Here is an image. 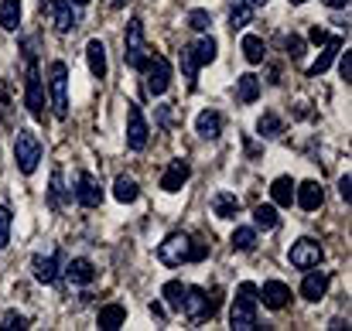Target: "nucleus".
<instances>
[{
	"instance_id": "nucleus-1",
	"label": "nucleus",
	"mask_w": 352,
	"mask_h": 331,
	"mask_svg": "<svg viewBox=\"0 0 352 331\" xmlns=\"http://www.w3.org/2000/svg\"><path fill=\"white\" fill-rule=\"evenodd\" d=\"M206 246L202 242H192L185 232H171L161 246H157V260L164 266H182V263H195V260H206Z\"/></svg>"
},
{
	"instance_id": "nucleus-2",
	"label": "nucleus",
	"mask_w": 352,
	"mask_h": 331,
	"mask_svg": "<svg viewBox=\"0 0 352 331\" xmlns=\"http://www.w3.org/2000/svg\"><path fill=\"white\" fill-rule=\"evenodd\" d=\"M256 304H260V297H256V284L243 280V284H239V290H236L233 311H230V328L233 331L256 328Z\"/></svg>"
},
{
	"instance_id": "nucleus-3",
	"label": "nucleus",
	"mask_w": 352,
	"mask_h": 331,
	"mask_svg": "<svg viewBox=\"0 0 352 331\" xmlns=\"http://www.w3.org/2000/svg\"><path fill=\"white\" fill-rule=\"evenodd\" d=\"M147 38H144V21L140 17H133L130 24H126V34H123V62L130 65V69H144L147 65Z\"/></svg>"
},
{
	"instance_id": "nucleus-4",
	"label": "nucleus",
	"mask_w": 352,
	"mask_h": 331,
	"mask_svg": "<svg viewBox=\"0 0 352 331\" xmlns=\"http://www.w3.org/2000/svg\"><path fill=\"white\" fill-rule=\"evenodd\" d=\"M14 161H17V171L21 174H34L38 171V161H41V140H38V133L17 130V137H14Z\"/></svg>"
},
{
	"instance_id": "nucleus-5",
	"label": "nucleus",
	"mask_w": 352,
	"mask_h": 331,
	"mask_svg": "<svg viewBox=\"0 0 352 331\" xmlns=\"http://www.w3.org/2000/svg\"><path fill=\"white\" fill-rule=\"evenodd\" d=\"M48 89H52V113L58 119H65L69 116V69H65V62H52Z\"/></svg>"
},
{
	"instance_id": "nucleus-6",
	"label": "nucleus",
	"mask_w": 352,
	"mask_h": 331,
	"mask_svg": "<svg viewBox=\"0 0 352 331\" xmlns=\"http://www.w3.org/2000/svg\"><path fill=\"white\" fill-rule=\"evenodd\" d=\"M171 86V65L164 55H147V65H144V89L147 96H164Z\"/></svg>"
},
{
	"instance_id": "nucleus-7",
	"label": "nucleus",
	"mask_w": 352,
	"mask_h": 331,
	"mask_svg": "<svg viewBox=\"0 0 352 331\" xmlns=\"http://www.w3.org/2000/svg\"><path fill=\"white\" fill-rule=\"evenodd\" d=\"M24 106L34 119L45 116V86H41V76H38V65L34 58H28V76H24Z\"/></svg>"
},
{
	"instance_id": "nucleus-8",
	"label": "nucleus",
	"mask_w": 352,
	"mask_h": 331,
	"mask_svg": "<svg viewBox=\"0 0 352 331\" xmlns=\"http://www.w3.org/2000/svg\"><path fill=\"white\" fill-rule=\"evenodd\" d=\"M182 311H185V318H188L192 325H202L206 318H212L216 304L209 301V294H206L202 287H185V301H182Z\"/></svg>"
},
{
	"instance_id": "nucleus-9",
	"label": "nucleus",
	"mask_w": 352,
	"mask_h": 331,
	"mask_svg": "<svg viewBox=\"0 0 352 331\" xmlns=\"http://www.w3.org/2000/svg\"><path fill=\"white\" fill-rule=\"evenodd\" d=\"M322 242L318 239H298L294 246H291V253H287V260H291V266L294 270H311V266H318L322 263Z\"/></svg>"
},
{
	"instance_id": "nucleus-10",
	"label": "nucleus",
	"mask_w": 352,
	"mask_h": 331,
	"mask_svg": "<svg viewBox=\"0 0 352 331\" xmlns=\"http://www.w3.org/2000/svg\"><path fill=\"white\" fill-rule=\"evenodd\" d=\"M76 202H79L82 209H100V205H103V185H100L96 174L82 171V174L76 178Z\"/></svg>"
},
{
	"instance_id": "nucleus-11",
	"label": "nucleus",
	"mask_w": 352,
	"mask_h": 331,
	"mask_svg": "<svg viewBox=\"0 0 352 331\" xmlns=\"http://www.w3.org/2000/svg\"><path fill=\"white\" fill-rule=\"evenodd\" d=\"M147 137H151V126H147L140 106H130V113H126V147L130 150H144Z\"/></svg>"
},
{
	"instance_id": "nucleus-12",
	"label": "nucleus",
	"mask_w": 352,
	"mask_h": 331,
	"mask_svg": "<svg viewBox=\"0 0 352 331\" xmlns=\"http://www.w3.org/2000/svg\"><path fill=\"white\" fill-rule=\"evenodd\" d=\"M41 3H45V10H48V17H52V24H55L58 34H69L76 27V14H72V3L69 0H41Z\"/></svg>"
},
{
	"instance_id": "nucleus-13",
	"label": "nucleus",
	"mask_w": 352,
	"mask_h": 331,
	"mask_svg": "<svg viewBox=\"0 0 352 331\" xmlns=\"http://www.w3.org/2000/svg\"><path fill=\"white\" fill-rule=\"evenodd\" d=\"M256 297L263 301V308H270V311H284L287 301H291V287L280 284V280H267L263 290H256Z\"/></svg>"
},
{
	"instance_id": "nucleus-14",
	"label": "nucleus",
	"mask_w": 352,
	"mask_h": 331,
	"mask_svg": "<svg viewBox=\"0 0 352 331\" xmlns=\"http://www.w3.org/2000/svg\"><path fill=\"white\" fill-rule=\"evenodd\" d=\"M192 178V168H188V161H171L168 164V171L161 174V188L168 192V195H175V192H182V185Z\"/></svg>"
},
{
	"instance_id": "nucleus-15",
	"label": "nucleus",
	"mask_w": 352,
	"mask_h": 331,
	"mask_svg": "<svg viewBox=\"0 0 352 331\" xmlns=\"http://www.w3.org/2000/svg\"><path fill=\"white\" fill-rule=\"evenodd\" d=\"M294 202H298L305 212H315V209H322L325 192H322L318 181H305V185H294Z\"/></svg>"
},
{
	"instance_id": "nucleus-16",
	"label": "nucleus",
	"mask_w": 352,
	"mask_h": 331,
	"mask_svg": "<svg viewBox=\"0 0 352 331\" xmlns=\"http://www.w3.org/2000/svg\"><path fill=\"white\" fill-rule=\"evenodd\" d=\"M31 270H34V280H38V284H55V280H58V253L34 256V260H31Z\"/></svg>"
},
{
	"instance_id": "nucleus-17",
	"label": "nucleus",
	"mask_w": 352,
	"mask_h": 331,
	"mask_svg": "<svg viewBox=\"0 0 352 331\" xmlns=\"http://www.w3.org/2000/svg\"><path fill=\"white\" fill-rule=\"evenodd\" d=\"M325 290H329V273H322V270L311 266L308 277H305V284H301V297L305 301H322Z\"/></svg>"
},
{
	"instance_id": "nucleus-18",
	"label": "nucleus",
	"mask_w": 352,
	"mask_h": 331,
	"mask_svg": "<svg viewBox=\"0 0 352 331\" xmlns=\"http://www.w3.org/2000/svg\"><path fill=\"white\" fill-rule=\"evenodd\" d=\"M339 52H342V38H329V41H325V52H322V55H318V62L308 69V79L325 76V72H329V65L336 62V55H339Z\"/></svg>"
},
{
	"instance_id": "nucleus-19",
	"label": "nucleus",
	"mask_w": 352,
	"mask_h": 331,
	"mask_svg": "<svg viewBox=\"0 0 352 331\" xmlns=\"http://www.w3.org/2000/svg\"><path fill=\"white\" fill-rule=\"evenodd\" d=\"M212 216L216 219H236L239 216V198L233 192H216L212 195Z\"/></svg>"
},
{
	"instance_id": "nucleus-20",
	"label": "nucleus",
	"mask_w": 352,
	"mask_h": 331,
	"mask_svg": "<svg viewBox=\"0 0 352 331\" xmlns=\"http://www.w3.org/2000/svg\"><path fill=\"white\" fill-rule=\"evenodd\" d=\"M195 130H199V137L216 140V137L223 133V116H219L216 110H202L199 113V119H195Z\"/></svg>"
},
{
	"instance_id": "nucleus-21",
	"label": "nucleus",
	"mask_w": 352,
	"mask_h": 331,
	"mask_svg": "<svg viewBox=\"0 0 352 331\" xmlns=\"http://www.w3.org/2000/svg\"><path fill=\"white\" fill-rule=\"evenodd\" d=\"M65 277H69L72 284H93V280H96V266H93L89 260L76 256V260H69V266H65Z\"/></svg>"
},
{
	"instance_id": "nucleus-22",
	"label": "nucleus",
	"mask_w": 352,
	"mask_h": 331,
	"mask_svg": "<svg viewBox=\"0 0 352 331\" xmlns=\"http://www.w3.org/2000/svg\"><path fill=\"white\" fill-rule=\"evenodd\" d=\"M86 55H89V72H93L96 79H107V48H103L100 38H93V41L86 45Z\"/></svg>"
},
{
	"instance_id": "nucleus-23",
	"label": "nucleus",
	"mask_w": 352,
	"mask_h": 331,
	"mask_svg": "<svg viewBox=\"0 0 352 331\" xmlns=\"http://www.w3.org/2000/svg\"><path fill=\"white\" fill-rule=\"evenodd\" d=\"M236 100H239V103H246V106L260 100V79H256L253 72H246V76H239V79H236Z\"/></svg>"
},
{
	"instance_id": "nucleus-24",
	"label": "nucleus",
	"mask_w": 352,
	"mask_h": 331,
	"mask_svg": "<svg viewBox=\"0 0 352 331\" xmlns=\"http://www.w3.org/2000/svg\"><path fill=\"white\" fill-rule=\"evenodd\" d=\"M123 321H126V311H123V304H107V308H100V315H96V325H100L103 331L123 328Z\"/></svg>"
},
{
	"instance_id": "nucleus-25",
	"label": "nucleus",
	"mask_w": 352,
	"mask_h": 331,
	"mask_svg": "<svg viewBox=\"0 0 352 331\" xmlns=\"http://www.w3.org/2000/svg\"><path fill=\"white\" fill-rule=\"evenodd\" d=\"M270 198H274V205L287 209V205L294 202V181H291V178H277V181L270 185Z\"/></svg>"
},
{
	"instance_id": "nucleus-26",
	"label": "nucleus",
	"mask_w": 352,
	"mask_h": 331,
	"mask_svg": "<svg viewBox=\"0 0 352 331\" xmlns=\"http://www.w3.org/2000/svg\"><path fill=\"white\" fill-rule=\"evenodd\" d=\"M243 58H246L250 65H260V62L267 58V45H263L256 34H246V38H243Z\"/></svg>"
},
{
	"instance_id": "nucleus-27",
	"label": "nucleus",
	"mask_w": 352,
	"mask_h": 331,
	"mask_svg": "<svg viewBox=\"0 0 352 331\" xmlns=\"http://www.w3.org/2000/svg\"><path fill=\"white\" fill-rule=\"evenodd\" d=\"M256 133H260L263 140H277V137L284 133V123H280V116H274V113H263V116L256 119Z\"/></svg>"
},
{
	"instance_id": "nucleus-28",
	"label": "nucleus",
	"mask_w": 352,
	"mask_h": 331,
	"mask_svg": "<svg viewBox=\"0 0 352 331\" xmlns=\"http://www.w3.org/2000/svg\"><path fill=\"white\" fill-rule=\"evenodd\" d=\"M17 24H21V0H3L0 3V27L17 31Z\"/></svg>"
},
{
	"instance_id": "nucleus-29",
	"label": "nucleus",
	"mask_w": 352,
	"mask_h": 331,
	"mask_svg": "<svg viewBox=\"0 0 352 331\" xmlns=\"http://www.w3.org/2000/svg\"><path fill=\"white\" fill-rule=\"evenodd\" d=\"M137 181L133 178H126V174H120L117 181H113V198L117 202H123V205H130V202H137Z\"/></svg>"
},
{
	"instance_id": "nucleus-30",
	"label": "nucleus",
	"mask_w": 352,
	"mask_h": 331,
	"mask_svg": "<svg viewBox=\"0 0 352 331\" xmlns=\"http://www.w3.org/2000/svg\"><path fill=\"white\" fill-rule=\"evenodd\" d=\"M161 297L168 301V308H171V311H182V301H185V284H182V280H168V284L161 287Z\"/></svg>"
},
{
	"instance_id": "nucleus-31",
	"label": "nucleus",
	"mask_w": 352,
	"mask_h": 331,
	"mask_svg": "<svg viewBox=\"0 0 352 331\" xmlns=\"http://www.w3.org/2000/svg\"><path fill=\"white\" fill-rule=\"evenodd\" d=\"M277 222H280L277 205H256L253 209V229H274Z\"/></svg>"
},
{
	"instance_id": "nucleus-32",
	"label": "nucleus",
	"mask_w": 352,
	"mask_h": 331,
	"mask_svg": "<svg viewBox=\"0 0 352 331\" xmlns=\"http://www.w3.org/2000/svg\"><path fill=\"white\" fill-rule=\"evenodd\" d=\"M216 55H219V45H216V38H212V34H206V38L195 45V58H199V65L216 62Z\"/></svg>"
},
{
	"instance_id": "nucleus-33",
	"label": "nucleus",
	"mask_w": 352,
	"mask_h": 331,
	"mask_svg": "<svg viewBox=\"0 0 352 331\" xmlns=\"http://www.w3.org/2000/svg\"><path fill=\"white\" fill-rule=\"evenodd\" d=\"M230 242H233V249H239V253L253 249V246H256V229H253V225H239Z\"/></svg>"
},
{
	"instance_id": "nucleus-34",
	"label": "nucleus",
	"mask_w": 352,
	"mask_h": 331,
	"mask_svg": "<svg viewBox=\"0 0 352 331\" xmlns=\"http://www.w3.org/2000/svg\"><path fill=\"white\" fill-rule=\"evenodd\" d=\"M250 21H253V3H250V0H239L233 10H230V27H233V31L236 27H246Z\"/></svg>"
},
{
	"instance_id": "nucleus-35",
	"label": "nucleus",
	"mask_w": 352,
	"mask_h": 331,
	"mask_svg": "<svg viewBox=\"0 0 352 331\" xmlns=\"http://www.w3.org/2000/svg\"><path fill=\"white\" fill-rule=\"evenodd\" d=\"M182 72H185V79H188V86H195V76H199V58H195V48H182Z\"/></svg>"
},
{
	"instance_id": "nucleus-36",
	"label": "nucleus",
	"mask_w": 352,
	"mask_h": 331,
	"mask_svg": "<svg viewBox=\"0 0 352 331\" xmlns=\"http://www.w3.org/2000/svg\"><path fill=\"white\" fill-rule=\"evenodd\" d=\"M209 24H212V14H209V10L199 7V10L188 14V27H192V31H209Z\"/></svg>"
},
{
	"instance_id": "nucleus-37",
	"label": "nucleus",
	"mask_w": 352,
	"mask_h": 331,
	"mask_svg": "<svg viewBox=\"0 0 352 331\" xmlns=\"http://www.w3.org/2000/svg\"><path fill=\"white\" fill-rule=\"evenodd\" d=\"M0 328H31V321H28L24 315H17V311H7V315L0 318Z\"/></svg>"
},
{
	"instance_id": "nucleus-38",
	"label": "nucleus",
	"mask_w": 352,
	"mask_h": 331,
	"mask_svg": "<svg viewBox=\"0 0 352 331\" xmlns=\"http://www.w3.org/2000/svg\"><path fill=\"white\" fill-rule=\"evenodd\" d=\"M10 242V209L0 205V249Z\"/></svg>"
},
{
	"instance_id": "nucleus-39",
	"label": "nucleus",
	"mask_w": 352,
	"mask_h": 331,
	"mask_svg": "<svg viewBox=\"0 0 352 331\" xmlns=\"http://www.w3.org/2000/svg\"><path fill=\"white\" fill-rule=\"evenodd\" d=\"M62 205V174L55 171L52 174V209H58Z\"/></svg>"
},
{
	"instance_id": "nucleus-40",
	"label": "nucleus",
	"mask_w": 352,
	"mask_h": 331,
	"mask_svg": "<svg viewBox=\"0 0 352 331\" xmlns=\"http://www.w3.org/2000/svg\"><path fill=\"white\" fill-rule=\"evenodd\" d=\"M339 195H342V202H346V205L352 202V178L349 174H342V178H339Z\"/></svg>"
},
{
	"instance_id": "nucleus-41",
	"label": "nucleus",
	"mask_w": 352,
	"mask_h": 331,
	"mask_svg": "<svg viewBox=\"0 0 352 331\" xmlns=\"http://www.w3.org/2000/svg\"><path fill=\"white\" fill-rule=\"evenodd\" d=\"M339 76H342L346 82L352 79V52H346V55L339 58Z\"/></svg>"
},
{
	"instance_id": "nucleus-42",
	"label": "nucleus",
	"mask_w": 352,
	"mask_h": 331,
	"mask_svg": "<svg viewBox=\"0 0 352 331\" xmlns=\"http://www.w3.org/2000/svg\"><path fill=\"white\" fill-rule=\"evenodd\" d=\"M301 48H305V41H301L298 34H291V38H287V52H291V58H298V55H301Z\"/></svg>"
},
{
	"instance_id": "nucleus-43",
	"label": "nucleus",
	"mask_w": 352,
	"mask_h": 331,
	"mask_svg": "<svg viewBox=\"0 0 352 331\" xmlns=\"http://www.w3.org/2000/svg\"><path fill=\"white\" fill-rule=\"evenodd\" d=\"M311 41H315V45H325V41H329V31H322V27H311Z\"/></svg>"
},
{
	"instance_id": "nucleus-44",
	"label": "nucleus",
	"mask_w": 352,
	"mask_h": 331,
	"mask_svg": "<svg viewBox=\"0 0 352 331\" xmlns=\"http://www.w3.org/2000/svg\"><path fill=\"white\" fill-rule=\"evenodd\" d=\"M325 7H332V10H342V7H349V0H325Z\"/></svg>"
},
{
	"instance_id": "nucleus-45",
	"label": "nucleus",
	"mask_w": 352,
	"mask_h": 331,
	"mask_svg": "<svg viewBox=\"0 0 352 331\" xmlns=\"http://www.w3.org/2000/svg\"><path fill=\"white\" fill-rule=\"evenodd\" d=\"M126 3H130V0H110V7H113V10H120V7H126Z\"/></svg>"
},
{
	"instance_id": "nucleus-46",
	"label": "nucleus",
	"mask_w": 352,
	"mask_h": 331,
	"mask_svg": "<svg viewBox=\"0 0 352 331\" xmlns=\"http://www.w3.org/2000/svg\"><path fill=\"white\" fill-rule=\"evenodd\" d=\"M250 3H253V7H260V3H267V0H250Z\"/></svg>"
},
{
	"instance_id": "nucleus-47",
	"label": "nucleus",
	"mask_w": 352,
	"mask_h": 331,
	"mask_svg": "<svg viewBox=\"0 0 352 331\" xmlns=\"http://www.w3.org/2000/svg\"><path fill=\"white\" fill-rule=\"evenodd\" d=\"M69 3H79V7H82V3H89V0H69Z\"/></svg>"
},
{
	"instance_id": "nucleus-48",
	"label": "nucleus",
	"mask_w": 352,
	"mask_h": 331,
	"mask_svg": "<svg viewBox=\"0 0 352 331\" xmlns=\"http://www.w3.org/2000/svg\"><path fill=\"white\" fill-rule=\"evenodd\" d=\"M291 3H305V0H291Z\"/></svg>"
}]
</instances>
